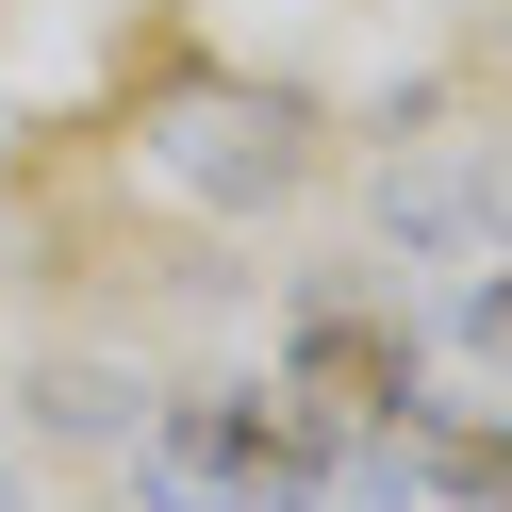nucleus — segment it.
I'll use <instances>...</instances> for the list:
<instances>
[{
	"label": "nucleus",
	"instance_id": "2",
	"mask_svg": "<svg viewBox=\"0 0 512 512\" xmlns=\"http://www.w3.org/2000/svg\"><path fill=\"white\" fill-rule=\"evenodd\" d=\"M182 446H199L215 479H331L347 430L298 397V380H281V397H199V413H182Z\"/></svg>",
	"mask_w": 512,
	"mask_h": 512
},
{
	"label": "nucleus",
	"instance_id": "3",
	"mask_svg": "<svg viewBox=\"0 0 512 512\" xmlns=\"http://www.w3.org/2000/svg\"><path fill=\"white\" fill-rule=\"evenodd\" d=\"M479 347H496V364H512V281H479Z\"/></svg>",
	"mask_w": 512,
	"mask_h": 512
},
{
	"label": "nucleus",
	"instance_id": "1",
	"mask_svg": "<svg viewBox=\"0 0 512 512\" xmlns=\"http://www.w3.org/2000/svg\"><path fill=\"white\" fill-rule=\"evenodd\" d=\"M281 380H298L331 430H397V413H413V331H397V314H364V298H314L298 347H281Z\"/></svg>",
	"mask_w": 512,
	"mask_h": 512
}]
</instances>
